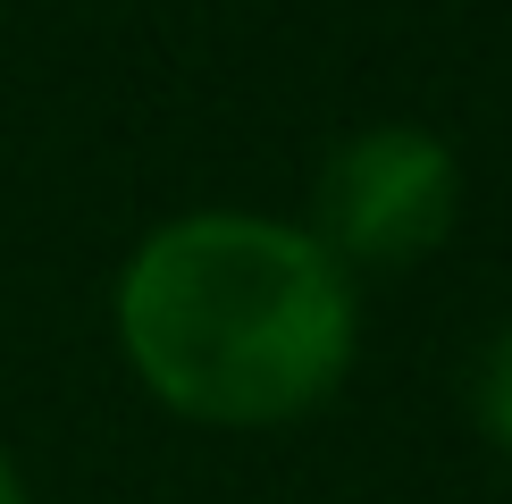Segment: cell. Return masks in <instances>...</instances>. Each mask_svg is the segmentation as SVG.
Here are the masks:
<instances>
[{
  "label": "cell",
  "instance_id": "1",
  "mask_svg": "<svg viewBox=\"0 0 512 504\" xmlns=\"http://www.w3.org/2000/svg\"><path fill=\"white\" fill-rule=\"evenodd\" d=\"M353 269L311 227L202 210L126 261L118 336L168 412L277 429L319 412L353 370Z\"/></svg>",
  "mask_w": 512,
  "mask_h": 504
},
{
  "label": "cell",
  "instance_id": "2",
  "mask_svg": "<svg viewBox=\"0 0 512 504\" xmlns=\"http://www.w3.org/2000/svg\"><path fill=\"white\" fill-rule=\"evenodd\" d=\"M454 194H462V177H454V152L437 135H420V126H370V135H353L328 160L311 236L345 269L353 261L361 269H403L429 244H445Z\"/></svg>",
  "mask_w": 512,
  "mask_h": 504
},
{
  "label": "cell",
  "instance_id": "3",
  "mask_svg": "<svg viewBox=\"0 0 512 504\" xmlns=\"http://www.w3.org/2000/svg\"><path fill=\"white\" fill-rule=\"evenodd\" d=\"M479 420H487V437L512 454V328L487 345V370H479Z\"/></svg>",
  "mask_w": 512,
  "mask_h": 504
},
{
  "label": "cell",
  "instance_id": "4",
  "mask_svg": "<svg viewBox=\"0 0 512 504\" xmlns=\"http://www.w3.org/2000/svg\"><path fill=\"white\" fill-rule=\"evenodd\" d=\"M0 504H26V479H17V462L0 454Z\"/></svg>",
  "mask_w": 512,
  "mask_h": 504
}]
</instances>
